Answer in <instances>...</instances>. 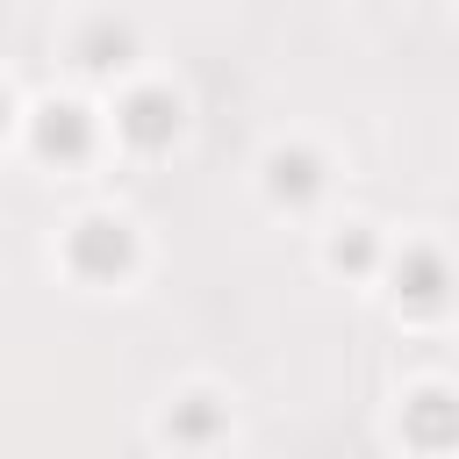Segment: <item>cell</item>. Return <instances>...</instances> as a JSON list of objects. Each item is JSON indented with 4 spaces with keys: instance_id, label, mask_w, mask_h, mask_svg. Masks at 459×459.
<instances>
[{
    "instance_id": "cell-1",
    "label": "cell",
    "mask_w": 459,
    "mask_h": 459,
    "mask_svg": "<svg viewBox=\"0 0 459 459\" xmlns=\"http://www.w3.org/2000/svg\"><path fill=\"white\" fill-rule=\"evenodd\" d=\"M115 129H122L136 151H165V143L179 136V100H172L165 86H143V93H129V100H122Z\"/></svg>"
},
{
    "instance_id": "cell-2",
    "label": "cell",
    "mask_w": 459,
    "mask_h": 459,
    "mask_svg": "<svg viewBox=\"0 0 459 459\" xmlns=\"http://www.w3.org/2000/svg\"><path fill=\"white\" fill-rule=\"evenodd\" d=\"M129 258H136V244H129V230H122V222L93 215V222H79V230H72V265H79L86 280H115V273H129Z\"/></svg>"
},
{
    "instance_id": "cell-6",
    "label": "cell",
    "mask_w": 459,
    "mask_h": 459,
    "mask_svg": "<svg viewBox=\"0 0 459 459\" xmlns=\"http://www.w3.org/2000/svg\"><path fill=\"white\" fill-rule=\"evenodd\" d=\"M402 430H409V445H452V437H459V402L437 394V387H423V394L402 409Z\"/></svg>"
},
{
    "instance_id": "cell-8",
    "label": "cell",
    "mask_w": 459,
    "mask_h": 459,
    "mask_svg": "<svg viewBox=\"0 0 459 459\" xmlns=\"http://www.w3.org/2000/svg\"><path fill=\"white\" fill-rule=\"evenodd\" d=\"M215 423H222V416H215V402H208V394H194L165 430H172V437H215Z\"/></svg>"
},
{
    "instance_id": "cell-5",
    "label": "cell",
    "mask_w": 459,
    "mask_h": 459,
    "mask_svg": "<svg viewBox=\"0 0 459 459\" xmlns=\"http://www.w3.org/2000/svg\"><path fill=\"white\" fill-rule=\"evenodd\" d=\"M265 186H273V201H316V186H323V158L316 151H273L265 158Z\"/></svg>"
},
{
    "instance_id": "cell-7",
    "label": "cell",
    "mask_w": 459,
    "mask_h": 459,
    "mask_svg": "<svg viewBox=\"0 0 459 459\" xmlns=\"http://www.w3.org/2000/svg\"><path fill=\"white\" fill-rule=\"evenodd\" d=\"M129 50H136V36H129L122 22H93V29L79 36V65H86V72H115V65H129Z\"/></svg>"
},
{
    "instance_id": "cell-10",
    "label": "cell",
    "mask_w": 459,
    "mask_h": 459,
    "mask_svg": "<svg viewBox=\"0 0 459 459\" xmlns=\"http://www.w3.org/2000/svg\"><path fill=\"white\" fill-rule=\"evenodd\" d=\"M0 129H7V93H0Z\"/></svg>"
},
{
    "instance_id": "cell-4",
    "label": "cell",
    "mask_w": 459,
    "mask_h": 459,
    "mask_svg": "<svg viewBox=\"0 0 459 459\" xmlns=\"http://www.w3.org/2000/svg\"><path fill=\"white\" fill-rule=\"evenodd\" d=\"M86 143H93V129H86V108H72V100H50V108L36 115V151H43V158H86Z\"/></svg>"
},
{
    "instance_id": "cell-9",
    "label": "cell",
    "mask_w": 459,
    "mask_h": 459,
    "mask_svg": "<svg viewBox=\"0 0 459 459\" xmlns=\"http://www.w3.org/2000/svg\"><path fill=\"white\" fill-rule=\"evenodd\" d=\"M330 258H337L344 273H366V265H373V237H366V230H344V237L330 244Z\"/></svg>"
},
{
    "instance_id": "cell-3",
    "label": "cell",
    "mask_w": 459,
    "mask_h": 459,
    "mask_svg": "<svg viewBox=\"0 0 459 459\" xmlns=\"http://www.w3.org/2000/svg\"><path fill=\"white\" fill-rule=\"evenodd\" d=\"M445 294H452V273H445L437 251L416 244V251L394 258V301H402V308H423V316H430V308H445Z\"/></svg>"
}]
</instances>
